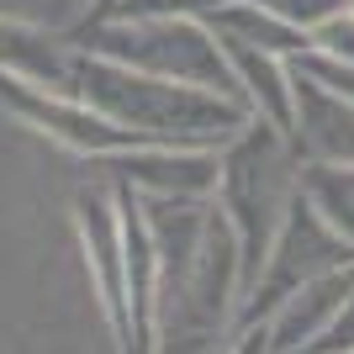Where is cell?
Segmentation results:
<instances>
[{
	"instance_id": "obj_1",
	"label": "cell",
	"mask_w": 354,
	"mask_h": 354,
	"mask_svg": "<svg viewBox=\"0 0 354 354\" xmlns=\"http://www.w3.org/2000/svg\"><path fill=\"white\" fill-rule=\"evenodd\" d=\"M74 90L90 106H101L106 117H117L122 127L143 133L148 143L212 148V143H233L243 133V122H249V106L243 101L227 106L207 85L148 74V69H133V64H122V59H106V53L74 59Z\"/></svg>"
},
{
	"instance_id": "obj_2",
	"label": "cell",
	"mask_w": 354,
	"mask_h": 354,
	"mask_svg": "<svg viewBox=\"0 0 354 354\" xmlns=\"http://www.w3.org/2000/svg\"><path fill=\"white\" fill-rule=\"evenodd\" d=\"M90 53H106V59H122L133 69L169 74V80H185V85L222 90L227 101H243L238 69H227L212 32L185 21V16H95Z\"/></svg>"
},
{
	"instance_id": "obj_3",
	"label": "cell",
	"mask_w": 354,
	"mask_h": 354,
	"mask_svg": "<svg viewBox=\"0 0 354 354\" xmlns=\"http://www.w3.org/2000/svg\"><path fill=\"white\" fill-rule=\"evenodd\" d=\"M222 196L233 212V233L238 249H243V281H259V270L270 259V233L286 222V207H291V180H286V153H281V127H243L233 138V153L217 175Z\"/></svg>"
},
{
	"instance_id": "obj_4",
	"label": "cell",
	"mask_w": 354,
	"mask_h": 354,
	"mask_svg": "<svg viewBox=\"0 0 354 354\" xmlns=\"http://www.w3.org/2000/svg\"><path fill=\"white\" fill-rule=\"evenodd\" d=\"M0 106L16 111L27 127L48 133L53 143L74 148V153H90V159H111V153H127V148L148 143L143 133L122 127L117 117H106L101 106H90L80 90L64 95V90H53V85L27 80V74H6L0 69Z\"/></svg>"
},
{
	"instance_id": "obj_5",
	"label": "cell",
	"mask_w": 354,
	"mask_h": 354,
	"mask_svg": "<svg viewBox=\"0 0 354 354\" xmlns=\"http://www.w3.org/2000/svg\"><path fill=\"white\" fill-rule=\"evenodd\" d=\"M265 265H270L265 281H254V291H249L254 296V301H249V317L281 307L296 286L317 281V275H328V270H339V265H354V243L317 207H312L307 191H296L291 207H286L281 233H275V254H270Z\"/></svg>"
},
{
	"instance_id": "obj_6",
	"label": "cell",
	"mask_w": 354,
	"mask_h": 354,
	"mask_svg": "<svg viewBox=\"0 0 354 354\" xmlns=\"http://www.w3.org/2000/svg\"><path fill=\"white\" fill-rule=\"evenodd\" d=\"M80 238L90 254V275L101 291V307L111 317L122 344H133V296H127V249H122V212H106L95 191L80 196Z\"/></svg>"
},
{
	"instance_id": "obj_7",
	"label": "cell",
	"mask_w": 354,
	"mask_h": 354,
	"mask_svg": "<svg viewBox=\"0 0 354 354\" xmlns=\"http://www.w3.org/2000/svg\"><path fill=\"white\" fill-rule=\"evenodd\" d=\"M296 122H301V138L312 143V153L328 164H354V101L349 95H328L323 80H312L301 64H296Z\"/></svg>"
},
{
	"instance_id": "obj_8",
	"label": "cell",
	"mask_w": 354,
	"mask_h": 354,
	"mask_svg": "<svg viewBox=\"0 0 354 354\" xmlns=\"http://www.w3.org/2000/svg\"><path fill=\"white\" fill-rule=\"evenodd\" d=\"M0 69H6V74H27V80L53 85V90L74 85V59H69V53H64L53 37H43L37 27H27V21H6V16H0Z\"/></svg>"
},
{
	"instance_id": "obj_9",
	"label": "cell",
	"mask_w": 354,
	"mask_h": 354,
	"mask_svg": "<svg viewBox=\"0 0 354 354\" xmlns=\"http://www.w3.org/2000/svg\"><path fill=\"white\" fill-rule=\"evenodd\" d=\"M301 191H307L312 207H317V212H323V217L354 243V164H328V159H317V164L307 169V180H301Z\"/></svg>"
},
{
	"instance_id": "obj_10",
	"label": "cell",
	"mask_w": 354,
	"mask_h": 354,
	"mask_svg": "<svg viewBox=\"0 0 354 354\" xmlns=\"http://www.w3.org/2000/svg\"><path fill=\"white\" fill-rule=\"evenodd\" d=\"M312 48H323V53H333V59L354 64V11H349V6L312 27Z\"/></svg>"
},
{
	"instance_id": "obj_11",
	"label": "cell",
	"mask_w": 354,
	"mask_h": 354,
	"mask_svg": "<svg viewBox=\"0 0 354 354\" xmlns=\"http://www.w3.org/2000/svg\"><path fill=\"white\" fill-rule=\"evenodd\" d=\"M317 349H354V291L344 296V307H339V317L323 328V339H312Z\"/></svg>"
},
{
	"instance_id": "obj_12",
	"label": "cell",
	"mask_w": 354,
	"mask_h": 354,
	"mask_svg": "<svg viewBox=\"0 0 354 354\" xmlns=\"http://www.w3.org/2000/svg\"><path fill=\"white\" fill-rule=\"evenodd\" d=\"M111 6H117V0H95V16H101V11H111Z\"/></svg>"
}]
</instances>
